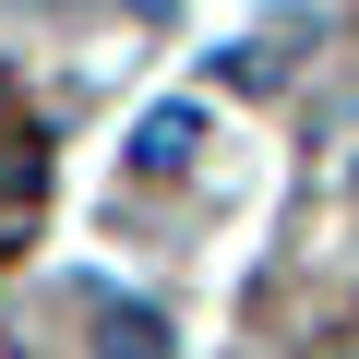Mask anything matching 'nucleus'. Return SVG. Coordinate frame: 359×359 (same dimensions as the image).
Instances as JSON below:
<instances>
[{"label":"nucleus","instance_id":"f257e3e1","mask_svg":"<svg viewBox=\"0 0 359 359\" xmlns=\"http://www.w3.org/2000/svg\"><path fill=\"white\" fill-rule=\"evenodd\" d=\"M192 144H204V108H144V120H132V168H144V180H180Z\"/></svg>","mask_w":359,"mask_h":359},{"label":"nucleus","instance_id":"f03ea898","mask_svg":"<svg viewBox=\"0 0 359 359\" xmlns=\"http://www.w3.org/2000/svg\"><path fill=\"white\" fill-rule=\"evenodd\" d=\"M96 359H168V323H156L144 299H108V311H96Z\"/></svg>","mask_w":359,"mask_h":359}]
</instances>
